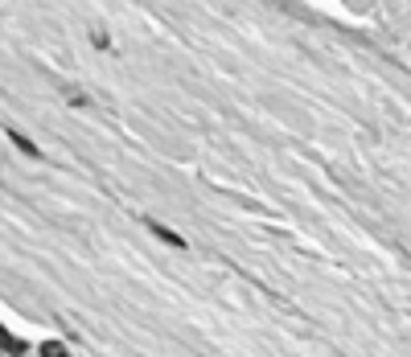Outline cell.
<instances>
[{"label": "cell", "mask_w": 411, "mask_h": 357, "mask_svg": "<svg viewBox=\"0 0 411 357\" xmlns=\"http://www.w3.org/2000/svg\"><path fill=\"white\" fill-rule=\"evenodd\" d=\"M8 140H13V144H17V148L25 152V156H33V160L42 156V148H38V144H33L29 135H21V132H17V128H8Z\"/></svg>", "instance_id": "obj_1"}, {"label": "cell", "mask_w": 411, "mask_h": 357, "mask_svg": "<svg viewBox=\"0 0 411 357\" xmlns=\"http://www.w3.org/2000/svg\"><path fill=\"white\" fill-rule=\"evenodd\" d=\"M148 230H152V234H156L161 242H169V247H185V238H182V234H173L169 226H161V222H148Z\"/></svg>", "instance_id": "obj_2"}, {"label": "cell", "mask_w": 411, "mask_h": 357, "mask_svg": "<svg viewBox=\"0 0 411 357\" xmlns=\"http://www.w3.org/2000/svg\"><path fill=\"white\" fill-rule=\"evenodd\" d=\"M0 349H4V354H17V357L25 354V345H21V341H17V337L4 329V324H0Z\"/></svg>", "instance_id": "obj_3"}, {"label": "cell", "mask_w": 411, "mask_h": 357, "mask_svg": "<svg viewBox=\"0 0 411 357\" xmlns=\"http://www.w3.org/2000/svg\"><path fill=\"white\" fill-rule=\"evenodd\" d=\"M42 357H70V349H66L62 341H46V345H42Z\"/></svg>", "instance_id": "obj_4"}]
</instances>
